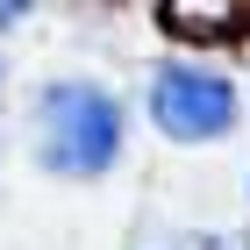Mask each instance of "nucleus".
I'll list each match as a JSON object with an SVG mask.
<instances>
[{"label": "nucleus", "mask_w": 250, "mask_h": 250, "mask_svg": "<svg viewBox=\"0 0 250 250\" xmlns=\"http://www.w3.org/2000/svg\"><path fill=\"white\" fill-rule=\"evenodd\" d=\"M136 250H172V243H165V236H143V243H136Z\"/></svg>", "instance_id": "5"}, {"label": "nucleus", "mask_w": 250, "mask_h": 250, "mask_svg": "<svg viewBox=\"0 0 250 250\" xmlns=\"http://www.w3.org/2000/svg\"><path fill=\"white\" fill-rule=\"evenodd\" d=\"M143 107H150V129L165 136V143H222V136L243 122V93H236V79L214 72V64H200V58L157 64Z\"/></svg>", "instance_id": "2"}, {"label": "nucleus", "mask_w": 250, "mask_h": 250, "mask_svg": "<svg viewBox=\"0 0 250 250\" xmlns=\"http://www.w3.org/2000/svg\"><path fill=\"white\" fill-rule=\"evenodd\" d=\"M29 122H36L29 157L50 179H79V186L107 179L129 150V107L100 79H50L36 93V107H29Z\"/></svg>", "instance_id": "1"}, {"label": "nucleus", "mask_w": 250, "mask_h": 250, "mask_svg": "<svg viewBox=\"0 0 250 250\" xmlns=\"http://www.w3.org/2000/svg\"><path fill=\"white\" fill-rule=\"evenodd\" d=\"M165 21L179 36H236L243 29V0H165Z\"/></svg>", "instance_id": "3"}, {"label": "nucleus", "mask_w": 250, "mask_h": 250, "mask_svg": "<svg viewBox=\"0 0 250 250\" xmlns=\"http://www.w3.org/2000/svg\"><path fill=\"white\" fill-rule=\"evenodd\" d=\"M0 93H7V64H0Z\"/></svg>", "instance_id": "6"}, {"label": "nucleus", "mask_w": 250, "mask_h": 250, "mask_svg": "<svg viewBox=\"0 0 250 250\" xmlns=\"http://www.w3.org/2000/svg\"><path fill=\"white\" fill-rule=\"evenodd\" d=\"M29 7H36V0H0V29H15V21L29 15Z\"/></svg>", "instance_id": "4"}]
</instances>
